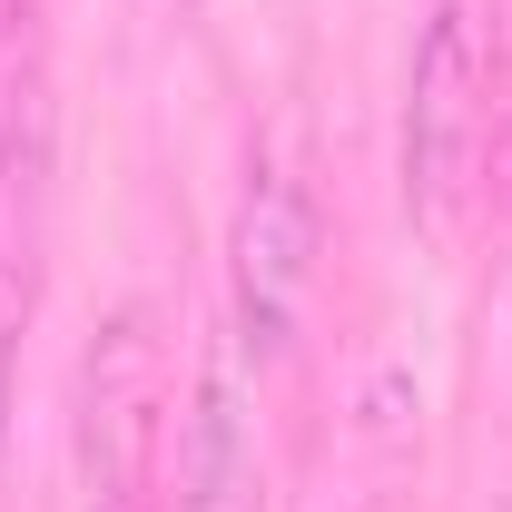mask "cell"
Segmentation results:
<instances>
[{
    "mask_svg": "<svg viewBox=\"0 0 512 512\" xmlns=\"http://www.w3.org/2000/svg\"><path fill=\"white\" fill-rule=\"evenodd\" d=\"M158 414H168V355L158 325L119 306L79 365V512H148L158 473Z\"/></svg>",
    "mask_w": 512,
    "mask_h": 512,
    "instance_id": "cell-1",
    "label": "cell"
},
{
    "mask_svg": "<svg viewBox=\"0 0 512 512\" xmlns=\"http://www.w3.org/2000/svg\"><path fill=\"white\" fill-rule=\"evenodd\" d=\"M227 276H237V335L256 355H286L296 316H306V286H316V207H306V188L286 168H256L247 178Z\"/></svg>",
    "mask_w": 512,
    "mask_h": 512,
    "instance_id": "cell-2",
    "label": "cell"
},
{
    "mask_svg": "<svg viewBox=\"0 0 512 512\" xmlns=\"http://www.w3.org/2000/svg\"><path fill=\"white\" fill-rule=\"evenodd\" d=\"M178 512H256V434H247V384L227 355L197 365L188 394V444H178Z\"/></svg>",
    "mask_w": 512,
    "mask_h": 512,
    "instance_id": "cell-5",
    "label": "cell"
},
{
    "mask_svg": "<svg viewBox=\"0 0 512 512\" xmlns=\"http://www.w3.org/2000/svg\"><path fill=\"white\" fill-rule=\"evenodd\" d=\"M473 89H483V60H473V20L463 10H434L424 20V50H414V79H404V197L424 217H444L453 188H463V158H473Z\"/></svg>",
    "mask_w": 512,
    "mask_h": 512,
    "instance_id": "cell-3",
    "label": "cell"
},
{
    "mask_svg": "<svg viewBox=\"0 0 512 512\" xmlns=\"http://www.w3.org/2000/svg\"><path fill=\"white\" fill-rule=\"evenodd\" d=\"M40 217H50V109L20 99L0 119V434L20 394V335L40 306Z\"/></svg>",
    "mask_w": 512,
    "mask_h": 512,
    "instance_id": "cell-4",
    "label": "cell"
}]
</instances>
